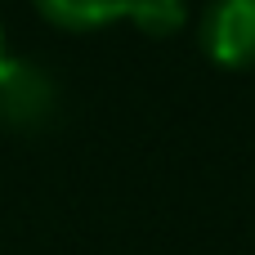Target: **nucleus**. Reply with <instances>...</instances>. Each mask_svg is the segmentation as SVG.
Listing matches in <instances>:
<instances>
[{"mask_svg": "<svg viewBox=\"0 0 255 255\" xmlns=\"http://www.w3.org/2000/svg\"><path fill=\"white\" fill-rule=\"evenodd\" d=\"M202 49L220 67L255 63V0H211L202 13Z\"/></svg>", "mask_w": 255, "mask_h": 255, "instance_id": "obj_1", "label": "nucleus"}, {"mask_svg": "<svg viewBox=\"0 0 255 255\" xmlns=\"http://www.w3.org/2000/svg\"><path fill=\"white\" fill-rule=\"evenodd\" d=\"M54 81L36 63H13L0 76V121L13 130H40L54 117Z\"/></svg>", "mask_w": 255, "mask_h": 255, "instance_id": "obj_2", "label": "nucleus"}, {"mask_svg": "<svg viewBox=\"0 0 255 255\" xmlns=\"http://www.w3.org/2000/svg\"><path fill=\"white\" fill-rule=\"evenodd\" d=\"M36 9H40L54 27L90 31V27H103V22L130 18L134 0H36Z\"/></svg>", "mask_w": 255, "mask_h": 255, "instance_id": "obj_3", "label": "nucleus"}, {"mask_svg": "<svg viewBox=\"0 0 255 255\" xmlns=\"http://www.w3.org/2000/svg\"><path fill=\"white\" fill-rule=\"evenodd\" d=\"M130 18L148 36H170V31L184 27V0H134Z\"/></svg>", "mask_w": 255, "mask_h": 255, "instance_id": "obj_4", "label": "nucleus"}, {"mask_svg": "<svg viewBox=\"0 0 255 255\" xmlns=\"http://www.w3.org/2000/svg\"><path fill=\"white\" fill-rule=\"evenodd\" d=\"M4 67H9V54H4V31H0V76H4Z\"/></svg>", "mask_w": 255, "mask_h": 255, "instance_id": "obj_5", "label": "nucleus"}]
</instances>
